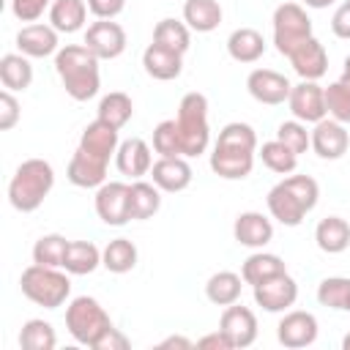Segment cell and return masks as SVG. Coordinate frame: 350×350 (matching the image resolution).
Here are the masks:
<instances>
[{
	"label": "cell",
	"mask_w": 350,
	"mask_h": 350,
	"mask_svg": "<svg viewBox=\"0 0 350 350\" xmlns=\"http://www.w3.org/2000/svg\"><path fill=\"white\" fill-rule=\"evenodd\" d=\"M241 282H243V276H238L232 271H219L205 282V295L216 306H230L241 298V287H243Z\"/></svg>",
	"instance_id": "cell-33"
},
{
	"label": "cell",
	"mask_w": 350,
	"mask_h": 350,
	"mask_svg": "<svg viewBox=\"0 0 350 350\" xmlns=\"http://www.w3.org/2000/svg\"><path fill=\"white\" fill-rule=\"evenodd\" d=\"M19 287L22 295L44 309H57L66 304V298L71 295V282L66 273H60L52 265H27L19 276Z\"/></svg>",
	"instance_id": "cell-5"
},
{
	"label": "cell",
	"mask_w": 350,
	"mask_h": 350,
	"mask_svg": "<svg viewBox=\"0 0 350 350\" xmlns=\"http://www.w3.org/2000/svg\"><path fill=\"white\" fill-rule=\"evenodd\" d=\"M55 345H57V336L46 320H27L19 331V347L22 350H52Z\"/></svg>",
	"instance_id": "cell-38"
},
{
	"label": "cell",
	"mask_w": 350,
	"mask_h": 350,
	"mask_svg": "<svg viewBox=\"0 0 350 350\" xmlns=\"http://www.w3.org/2000/svg\"><path fill=\"white\" fill-rule=\"evenodd\" d=\"M101 265L109 273H129L137 265V246L129 238H112L101 252Z\"/></svg>",
	"instance_id": "cell-34"
},
{
	"label": "cell",
	"mask_w": 350,
	"mask_h": 350,
	"mask_svg": "<svg viewBox=\"0 0 350 350\" xmlns=\"http://www.w3.org/2000/svg\"><path fill=\"white\" fill-rule=\"evenodd\" d=\"M284 271H287V265H284V260H282L279 254L257 252V254H252V257L243 260L241 276H243L246 284L254 287V284H260V282H265V279H271V276H279V273H284Z\"/></svg>",
	"instance_id": "cell-31"
},
{
	"label": "cell",
	"mask_w": 350,
	"mask_h": 350,
	"mask_svg": "<svg viewBox=\"0 0 350 350\" xmlns=\"http://www.w3.org/2000/svg\"><path fill=\"white\" fill-rule=\"evenodd\" d=\"M232 235L241 246H249V249H262L265 243H271L273 238V224L271 219H265L262 213L257 211H246L235 219L232 224Z\"/></svg>",
	"instance_id": "cell-22"
},
{
	"label": "cell",
	"mask_w": 350,
	"mask_h": 350,
	"mask_svg": "<svg viewBox=\"0 0 350 350\" xmlns=\"http://www.w3.org/2000/svg\"><path fill=\"white\" fill-rule=\"evenodd\" d=\"M118 131H120V129H115V126H109L107 120L96 118L93 123L85 126V131H82V137H79V148L88 150V153L96 156V159L109 161V156L118 153V145H120V142H118Z\"/></svg>",
	"instance_id": "cell-20"
},
{
	"label": "cell",
	"mask_w": 350,
	"mask_h": 350,
	"mask_svg": "<svg viewBox=\"0 0 350 350\" xmlns=\"http://www.w3.org/2000/svg\"><path fill=\"white\" fill-rule=\"evenodd\" d=\"M347 145H350V134L345 131V123L339 120H317L314 123V131H312V150L320 156V159H342L347 153Z\"/></svg>",
	"instance_id": "cell-16"
},
{
	"label": "cell",
	"mask_w": 350,
	"mask_h": 350,
	"mask_svg": "<svg viewBox=\"0 0 350 350\" xmlns=\"http://www.w3.org/2000/svg\"><path fill=\"white\" fill-rule=\"evenodd\" d=\"M287 104H290V112L295 115V120H301V123H317V120H323L328 115V109H325V88H320L312 79H304L301 85H293Z\"/></svg>",
	"instance_id": "cell-11"
},
{
	"label": "cell",
	"mask_w": 350,
	"mask_h": 350,
	"mask_svg": "<svg viewBox=\"0 0 350 350\" xmlns=\"http://www.w3.org/2000/svg\"><path fill=\"white\" fill-rule=\"evenodd\" d=\"M306 8H328V5H334L336 0H301Z\"/></svg>",
	"instance_id": "cell-51"
},
{
	"label": "cell",
	"mask_w": 350,
	"mask_h": 350,
	"mask_svg": "<svg viewBox=\"0 0 350 350\" xmlns=\"http://www.w3.org/2000/svg\"><path fill=\"white\" fill-rule=\"evenodd\" d=\"M96 213L104 224L109 227H123L131 213H129V183L109 180L101 183L96 191Z\"/></svg>",
	"instance_id": "cell-10"
},
{
	"label": "cell",
	"mask_w": 350,
	"mask_h": 350,
	"mask_svg": "<svg viewBox=\"0 0 350 350\" xmlns=\"http://www.w3.org/2000/svg\"><path fill=\"white\" fill-rule=\"evenodd\" d=\"M159 347H183V350H189L191 347V339H186V336H167Z\"/></svg>",
	"instance_id": "cell-50"
},
{
	"label": "cell",
	"mask_w": 350,
	"mask_h": 350,
	"mask_svg": "<svg viewBox=\"0 0 350 350\" xmlns=\"http://www.w3.org/2000/svg\"><path fill=\"white\" fill-rule=\"evenodd\" d=\"M55 71L74 101H88L101 88L98 57L85 44H66L55 55Z\"/></svg>",
	"instance_id": "cell-2"
},
{
	"label": "cell",
	"mask_w": 350,
	"mask_h": 350,
	"mask_svg": "<svg viewBox=\"0 0 350 350\" xmlns=\"http://www.w3.org/2000/svg\"><path fill=\"white\" fill-rule=\"evenodd\" d=\"M107 164H109V161L96 159V156H90L88 150L77 148L74 156H71V161H68L66 175H68V180H71L74 186H79V189H96V186L107 183Z\"/></svg>",
	"instance_id": "cell-19"
},
{
	"label": "cell",
	"mask_w": 350,
	"mask_h": 350,
	"mask_svg": "<svg viewBox=\"0 0 350 350\" xmlns=\"http://www.w3.org/2000/svg\"><path fill=\"white\" fill-rule=\"evenodd\" d=\"M325 109L334 120L350 123V88L342 79H336L325 88Z\"/></svg>",
	"instance_id": "cell-41"
},
{
	"label": "cell",
	"mask_w": 350,
	"mask_h": 350,
	"mask_svg": "<svg viewBox=\"0 0 350 350\" xmlns=\"http://www.w3.org/2000/svg\"><path fill=\"white\" fill-rule=\"evenodd\" d=\"M342 312H350V287H347V293H345V304H342Z\"/></svg>",
	"instance_id": "cell-53"
},
{
	"label": "cell",
	"mask_w": 350,
	"mask_h": 350,
	"mask_svg": "<svg viewBox=\"0 0 350 350\" xmlns=\"http://www.w3.org/2000/svg\"><path fill=\"white\" fill-rule=\"evenodd\" d=\"M257 134L249 123H227L211 153V170L224 180H241L254 167Z\"/></svg>",
	"instance_id": "cell-1"
},
{
	"label": "cell",
	"mask_w": 350,
	"mask_h": 350,
	"mask_svg": "<svg viewBox=\"0 0 350 350\" xmlns=\"http://www.w3.org/2000/svg\"><path fill=\"white\" fill-rule=\"evenodd\" d=\"M246 90L254 101L260 104H268V107H276V104H284L290 98V79L273 68H254L249 77H246Z\"/></svg>",
	"instance_id": "cell-9"
},
{
	"label": "cell",
	"mask_w": 350,
	"mask_h": 350,
	"mask_svg": "<svg viewBox=\"0 0 350 350\" xmlns=\"http://www.w3.org/2000/svg\"><path fill=\"white\" fill-rule=\"evenodd\" d=\"M153 150L159 156H183V142H180L178 120H161L153 129Z\"/></svg>",
	"instance_id": "cell-40"
},
{
	"label": "cell",
	"mask_w": 350,
	"mask_h": 350,
	"mask_svg": "<svg viewBox=\"0 0 350 350\" xmlns=\"http://www.w3.org/2000/svg\"><path fill=\"white\" fill-rule=\"evenodd\" d=\"M19 120V101L11 96V90L0 93V131L14 129Z\"/></svg>",
	"instance_id": "cell-45"
},
{
	"label": "cell",
	"mask_w": 350,
	"mask_h": 350,
	"mask_svg": "<svg viewBox=\"0 0 350 350\" xmlns=\"http://www.w3.org/2000/svg\"><path fill=\"white\" fill-rule=\"evenodd\" d=\"M129 347V339L118 331V328H109L96 345H93V350H126Z\"/></svg>",
	"instance_id": "cell-48"
},
{
	"label": "cell",
	"mask_w": 350,
	"mask_h": 350,
	"mask_svg": "<svg viewBox=\"0 0 350 350\" xmlns=\"http://www.w3.org/2000/svg\"><path fill=\"white\" fill-rule=\"evenodd\" d=\"M88 8L96 19H115L126 8V0H88Z\"/></svg>",
	"instance_id": "cell-46"
},
{
	"label": "cell",
	"mask_w": 350,
	"mask_h": 350,
	"mask_svg": "<svg viewBox=\"0 0 350 350\" xmlns=\"http://www.w3.org/2000/svg\"><path fill=\"white\" fill-rule=\"evenodd\" d=\"M276 139L284 142L295 156H301V153H306V148H312V134L306 131V126L301 120H284V123H279Z\"/></svg>",
	"instance_id": "cell-42"
},
{
	"label": "cell",
	"mask_w": 350,
	"mask_h": 350,
	"mask_svg": "<svg viewBox=\"0 0 350 350\" xmlns=\"http://www.w3.org/2000/svg\"><path fill=\"white\" fill-rule=\"evenodd\" d=\"M101 265V252L93 241H68V252L63 260V268L74 276L93 273Z\"/></svg>",
	"instance_id": "cell-30"
},
{
	"label": "cell",
	"mask_w": 350,
	"mask_h": 350,
	"mask_svg": "<svg viewBox=\"0 0 350 350\" xmlns=\"http://www.w3.org/2000/svg\"><path fill=\"white\" fill-rule=\"evenodd\" d=\"M183 55L161 46V44H150L145 52H142V66L148 71V77L153 79H161V82H170L175 77H180V68H183Z\"/></svg>",
	"instance_id": "cell-24"
},
{
	"label": "cell",
	"mask_w": 350,
	"mask_h": 350,
	"mask_svg": "<svg viewBox=\"0 0 350 350\" xmlns=\"http://www.w3.org/2000/svg\"><path fill=\"white\" fill-rule=\"evenodd\" d=\"M55 186V170L49 161L44 159H27L16 167L11 183H8V202L22 211V213H30L36 211L46 194L52 191Z\"/></svg>",
	"instance_id": "cell-4"
},
{
	"label": "cell",
	"mask_w": 350,
	"mask_h": 350,
	"mask_svg": "<svg viewBox=\"0 0 350 350\" xmlns=\"http://www.w3.org/2000/svg\"><path fill=\"white\" fill-rule=\"evenodd\" d=\"M295 298H298V284L287 271L254 284V304L262 306L265 312H287L295 304Z\"/></svg>",
	"instance_id": "cell-12"
},
{
	"label": "cell",
	"mask_w": 350,
	"mask_h": 350,
	"mask_svg": "<svg viewBox=\"0 0 350 350\" xmlns=\"http://www.w3.org/2000/svg\"><path fill=\"white\" fill-rule=\"evenodd\" d=\"M183 22L189 30L197 33H211L221 22V5L219 0H186L183 3Z\"/></svg>",
	"instance_id": "cell-28"
},
{
	"label": "cell",
	"mask_w": 350,
	"mask_h": 350,
	"mask_svg": "<svg viewBox=\"0 0 350 350\" xmlns=\"http://www.w3.org/2000/svg\"><path fill=\"white\" fill-rule=\"evenodd\" d=\"M131 115H134V104H131V98H129L126 93H120V90H112V93H107V96L98 101V118L107 120V123L115 126V129H123V126L131 120Z\"/></svg>",
	"instance_id": "cell-36"
},
{
	"label": "cell",
	"mask_w": 350,
	"mask_h": 350,
	"mask_svg": "<svg viewBox=\"0 0 350 350\" xmlns=\"http://www.w3.org/2000/svg\"><path fill=\"white\" fill-rule=\"evenodd\" d=\"M342 350H350V334L342 339Z\"/></svg>",
	"instance_id": "cell-54"
},
{
	"label": "cell",
	"mask_w": 350,
	"mask_h": 350,
	"mask_svg": "<svg viewBox=\"0 0 350 350\" xmlns=\"http://www.w3.org/2000/svg\"><path fill=\"white\" fill-rule=\"evenodd\" d=\"M161 189L156 183H145V180H134L129 183V213L131 219H150L153 213H159L161 208Z\"/></svg>",
	"instance_id": "cell-29"
},
{
	"label": "cell",
	"mask_w": 350,
	"mask_h": 350,
	"mask_svg": "<svg viewBox=\"0 0 350 350\" xmlns=\"http://www.w3.org/2000/svg\"><path fill=\"white\" fill-rule=\"evenodd\" d=\"M115 164L123 175L139 180L142 175L150 172L153 167V156H150V145L139 137H129L118 145V153H115Z\"/></svg>",
	"instance_id": "cell-18"
},
{
	"label": "cell",
	"mask_w": 350,
	"mask_h": 350,
	"mask_svg": "<svg viewBox=\"0 0 350 350\" xmlns=\"http://www.w3.org/2000/svg\"><path fill=\"white\" fill-rule=\"evenodd\" d=\"M347 287H350V279H345V276H328L317 287V301L323 306H328V309H342Z\"/></svg>",
	"instance_id": "cell-43"
},
{
	"label": "cell",
	"mask_w": 350,
	"mask_h": 350,
	"mask_svg": "<svg viewBox=\"0 0 350 350\" xmlns=\"http://www.w3.org/2000/svg\"><path fill=\"white\" fill-rule=\"evenodd\" d=\"M0 82L5 90H27L33 82V66L27 55H3L0 57Z\"/></svg>",
	"instance_id": "cell-32"
},
{
	"label": "cell",
	"mask_w": 350,
	"mask_h": 350,
	"mask_svg": "<svg viewBox=\"0 0 350 350\" xmlns=\"http://www.w3.org/2000/svg\"><path fill=\"white\" fill-rule=\"evenodd\" d=\"M331 30L336 38H350V0H345L334 16H331Z\"/></svg>",
	"instance_id": "cell-47"
},
{
	"label": "cell",
	"mask_w": 350,
	"mask_h": 350,
	"mask_svg": "<svg viewBox=\"0 0 350 350\" xmlns=\"http://www.w3.org/2000/svg\"><path fill=\"white\" fill-rule=\"evenodd\" d=\"M219 331L230 339L232 347H249L257 339V317H254V312L249 306H241L235 301L221 312Z\"/></svg>",
	"instance_id": "cell-14"
},
{
	"label": "cell",
	"mask_w": 350,
	"mask_h": 350,
	"mask_svg": "<svg viewBox=\"0 0 350 350\" xmlns=\"http://www.w3.org/2000/svg\"><path fill=\"white\" fill-rule=\"evenodd\" d=\"M260 159H262V164H265L271 172H279V175H290V172H295V167H298V156H295L284 142H279V139L262 142Z\"/></svg>",
	"instance_id": "cell-37"
},
{
	"label": "cell",
	"mask_w": 350,
	"mask_h": 350,
	"mask_svg": "<svg viewBox=\"0 0 350 350\" xmlns=\"http://www.w3.org/2000/svg\"><path fill=\"white\" fill-rule=\"evenodd\" d=\"M197 347H202V350H208V347H213V350H232L230 339H227L221 331H216V334H208V336L197 339Z\"/></svg>",
	"instance_id": "cell-49"
},
{
	"label": "cell",
	"mask_w": 350,
	"mask_h": 350,
	"mask_svg": "<svg viewBox=\"0 0 350 350\" xmlns=\"http://www.w3.org/2000/svg\"><path fill=\"white\" fill-rule=\"evenodd\" d=\"M178 129L183 142V156L194 159L205 153L211 142V126H208V98L202 93H186L178 104Z\"/></svg>",
	"instance_id": "cell-6"
},
{
	"label": "cell",
	"mask_w": 350,
	"mask_h": 350,
	"mask_svg": "<svg viewBox=\"0 0 350 350\" xmlns=\"http://www.w3.org/2000/svg\"><path fill=\"white\" fill-rule=\"evenodd\" d=\"M314 241L325 254H342L350 246V224L342 216H325L314 227Z\"/></svg>",
	"instance_id": "cell-25"
},
{
	"label": "cell",
	"mask_w": 350,
	"mask_h": 350,
	"mask_svg": "<svg viewBox=\"0 0 350 350\" xmlns=\"http://www.w3.org/2000/svg\"><path fill=\"white\" fill-rule=\"evenodd\" d=\"M342 79H350V55L345 57V68H342Z\"/></svg>",
	"instance_id": "cell-52"
},
{
	"label": "cell",
	"mask_w": 350,
	"mask_h": 350,
	"mask_svg": "<svg viewBox=\"0 0 350 350\" xmlns=\"http://www.w3.org/2000/svg\"><path fill=\"white\" fill-rule=\"evenodd\" d=\"M85 46L98 60H112L126 49V30L112 19H98L85 33Z\"/></svg>",
	"instance_id": "cell-13"
},
{
	"label": "cell",
	"mask_w": 350,
	"mask_h": 350,
	"mask_svg": "<svg viewBox=\"0 0 350 350\" xmlns=\"http://www.w3.org/2000/svg\"><path fill=\"white\" fill-rule=\"evenodd\" d=\"M287 57H290V63H293V68H295V74L301 79L317 82L328 71V52H325V46L314 36H309L306 41H301Z\"/></svg>",
	"instance_id": "cell-17"
},
{
	"label": "cell",
	"mask_w": 350,
	"mask_h": 350,
	"mask_svg": "<svg viewBox=\"0 0 350 350\" xmlns=\"http://www.w3.org/2000/svg\"><path fill=\"white\" fill-rule=\"evenodd\" d=\"M312 36V19L306 16L304 5L298 3H282L273 11V44L279 55H290L301 41Z\"/></svg>",
	"instance_id": "cell-8"
},
{
	"label": "cell",
	"mask_w": 350,
	"mask_h": 350,
	"mask_svg": "<svg viewBox=\"0 0 350 350\" xmlns=\"http://www.w3.org/2000/svg\"><path fill=\"white\" fill-rule=\"evenodd\" d=\"M55 0H11V11L19 22H36L46 5H52Z\"/></svg>",
	"instance_id": "cell-44"
},
{
	"label": "cell",
	"mask_w": 350,
	"mask_h": 350,
	"mask_svg": "<svg viewBox=\"0 0 350 350\" xmlns=\"http://www.w3.org/2000/svg\"><path fill=\"white\" fill-rule=\"evenodd\" d=\"M66 328L79 345L93 347L112 328V320L96 298L79 295L66 306Z\"/></svg>",
	"instance_id": "cell-7"
},
{
	"label": "cell",
	"mask_w": 350,
	"mask_h": 350,
	"mask_svg": "<svg viewBox=\"0 0 350 350\" xmlns=\"http://www.w3.org/2000/svg\"><path fill=\"white\" fill-rule=\"evenodd\" d=\"M276 339L290 350L309 347L317 339V317L312 312H301V309L287 312L276 325Z\"/></svg>",
	"instance_id": "cell-15"
},
{
	"label": "cell",
	"mask_w": 350,
	"mask_h": 350,
	"mask_svg": "<svg viewBox=\"0 0 350 350\" xmlns=\"http://www.w3.org/2000/svg\"><path fill=\"white\" fill-rule=\"evenodd\" d=\"M320 186L309 175H290L268 191V211L284 227H298L304 216L317 205Z\"/></svg>",
	"instance_id": "cell-3"
},
{
	"label": "cell",
	"mask_w": 350,
	"mask_h": 350,
	"mask_svg": "<svg viewBox=\"0 0 350 350\" xmlns=\"http://www.w3.org/2000/svg\"><path fill=\"white\" fill-rule=\"evenodd\" d=\"M66 252H68V241L57 232L52 235H41L33 246V262L38 265H52V268H63V260H66Z\"/></svg>",
	"instance_id": "cell-39"
},
{
	"label": "cell",
	"mask_w": 350,
	"mask_h": 350,
	"mask_svg": "<svg viewBox=\"0 0 350 350\" xmlns=\"http://www.w3.org/2000/svg\"><path fill=\"white\" fill-rule=\"evenodd\" d=\"M153 44H161V46L178 52V55H183L191 46L189 25L186 22H178V19H161L153 27Z\"/></svg>",
	"instance_id": "cell-35"
},
{
	"label": "cell",
	"mask_w": 350,
	"mask_h": 350,
	"mask_svg": "<svg viewBox=\"0 0 350 350\" xmlns=\"http://www.w3.org/2000/svg\"><path fill=\"white\" fill-rule=\"evenodd\" d=\"M88 11L90 8L85 0H55L49 5V25L57 33H77L82 30Z\"/></svg>",
	"instance_id": "cell-27"
},
{
	"label": "cell",
	"mask_w": 350,
	"mask_h": 350,
	"mask_svg": "<svg viewBox=\"0 0 350 350\" xmlns=\"http://www.w3.org/2000/svg\"><path fill=\"white\" fill-rule=\"evenodd\" d=\"M16 46L22 55L27 57H49L52 52H57V30L52 25H25L16 33Z\"/></svg>",
	"instance_id": "cell-23"
},
{
	"label": "cell",
	"mask_w": 350,
	"mask_h": 350,
	"mask_svg": "<svg viewBox=\"0 0 350 350\" xmlns=\"http://www.w3.org/2000/svg\"><path fill=\"white\" fill-rule=\"evenodd\" d=\"M150 175L161 191H183L191 183V167L186 156H161L150 167Z\"/></svg>",
	"instance_id": "cell-21"
},
{
	"label": "cell",
	"mask_w": 350,
	"mask_h": 350,
	"mask_svg": "<svg viewBox=\"0 0 350 350\" xmlns=\"http://www.w3.org/2000/svg\"><path fill=\"white\" fill-rule=\"evenodd\" d=\"M227 52H230V57L238 60V63H254V60H260L262 52H265V38H262V33H257L254 27H238V30H232L230 38H227Z\"/></svg>",
	"instance_id": "cell-26"
}]
</instances>
